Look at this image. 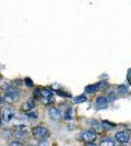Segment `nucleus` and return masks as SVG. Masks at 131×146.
I'll list each match as a JSON object with an SVG mask.
<instances>
[{"label": "nucleus", "instance_id": "19", "mask_svg": "<svg viewBox=\"0 0 131 146\" xmlns=\"http://www.w3.org/2000/svg\"><path fill=\"white\" fill-rule=\"evenodd\" d=\"M9 146H23L20 142H17V141H13V142H11L10 144H9Z\"/></svg>", "mask_w": 131, "mask_h": 146}, {"label": "nucleus", "instance_id": "23", "mask_svg": "<svg viewBox=\"0 0 131 146\" xmlns=\"http://www.w3.org/2000/svg\"><path fill=\"white\" fill-rule=\"evenodd\" d=\"M29 146H33V145H29Z\"/></svg>", "mask_w": 131, "mask_h": 146}, {"label": "nucleus", "instance_id": "24", "mask_svg": "<svg viewBox=\"0 0 131 146\" xmlns=\"http://www.w3.org/2000/svg\"><path fill=\"white\" fill-rule=\"evenodd\" d=\"M0 100H1V98H0Z\"/></svg>", "mask_w": 131, "mask_h": 146}, {"label": "nucleus", "instance_id": "20", "mask_svg": "<svg viewBox=\"0 0 131 146\" xmlns=\"http://www.w3.org/2000/svg\"><path fill=\"white\" fill-rule=\"evenodd\" d=\"M115 97H116V94H115L114 92H112V93H110V95H109V97H108V99H107V100L112 102V100H114V99H115Z\"/></svg>", "mask_w": 131, "mask_h": 146}, {"label": "nucleus", "instance_id": "16", "mask_svg": "<svg viewBox=\"0 0 131 146\" xmlns=\"http://www.w3.org/2000/svg\"><path fill=\"white\" fill-rule=\"evenodd\" d=\"M103 127H104V129L105 130H110V129L114 128V124H112V123H108L107 121H103Z\"/></svg>", "mask_w": 131, "mask_h": 146}, {"label": "nucleus", "instance_id": "10", "mask_svg": "<svg viewBox=\"0 0 131 146\" xmlns=\"http://www.w3.org/2000/svg\"><path fill=\"white\" fill-rule=\"evenodd\" d=\"M26 135H27V132L25 131L24 129L22 130L21 128H19L15 132H14V136H15V137H18V139H25V137H26Z\"/></svg>", "mask_w": 131, "mask_h": 146}, {"label": "nucleus", "instance_id": "14", "mask_svg": "<svg viewBox=\"0 0 131 146\" xmlns=\"http://www.w3.org/2000/svg\"><path fill=\"white\" fill-rule=\"evenodd\" d=\"M128 93V88H127V86L125 85H119L118 86V94L120 95H126Z\"/></svg>", "mask_w": 131, "mask_h": 146}, {"label": "nucleus", "instance_id": "15", "mask_svg": "<svg viewBox=\"0 0 131 146\" xmlns=\"http://www.w3.org/2000/svg\"><path fill=\"white\" fill-rule=\"evenodd\" d=\"M72 118H73V111H72V109H68L67 112L65 113V119L66 120H71Z\"/></svg>", "mask_w": 131, "mask_h": 146}, {"label": "nucleus", "instance_id": "2", "mask_svg": "<svg viewBox=\"0 0 131 146\" xmlns=\"http://www.w3.org/2000/svg\"><path fill=\"white\" fill-rule=\"evenodd\" d=\"M19 98V92L15 90H8L7 93L5 94V96L2 97V102L6 104H12L13 102H15Z\"/></svg>", "mask_w": 131, "mask_h": 146}, {"label": "nucleus", "instance_id": "4", "mask_svg": "<svg viewBox=\"0 0 131 146\" xmlns=\"http://www.w3.org/2000/svg\"><path fill=\"white\" fill-rule=\"evenodd\" d=\"M82 139H83V141H85L86 143H93L95 139H96V133L94 131H92V130L84 131L82 133Z\"/></svg>", "mask_w": 131, "mask_h": 146}, {"label": "nucleus", "instance_id": "1", "mask_svg": "<svg viewBox=\"0 0 131 146\" xmlns=\"http://www.w3.org/2000/svg\"><path fill=\"white\" fill-rule=\"evenodd\" d=\"M32 133H33V136L34 139H36L37 141H44L46 140L48 136H49V131L48 129H46L45 127H41V125H37L35 128H33L32 130Z\"/></svg>", "mask_w": 131, "mask_h": 146}, {"label": "nucleus", "instance_id": "22", "mask_svg": "<svg viewBox=\"0 0 131 146\" xmlns=\"http://www.w3.org/2000/svg\"><path fill=\"white\" fill-rule=\"evenodd\" d=\"M85 146H97L96 144H94V143H86Z\"/></svg>", "mask_w": 131, "mask_h": 146}, {"label": "nucleus", "instance_id": "21", "mask_svg": "<svg viewBox=\"0 0 131 146\" xmlns=\"http://www.w3.org/2000/svg\"><path fill=\"white\" fill-rule=\"evenodd\" d=\"M130 74H131V70L129 69V70H128V74H127V76H128V82H129V83H130Z\"/></svg>", "mask_w": 131, "mask_h": 146}, {"label": "nucleus", "instance_id": "5", "mask_svg": "<svg viewBox=\"0 0 131 146\" xmlns=\"http://www.w3.org/2000/svg\"><path fill=\"white\" fill-rule=\"evenodd\" d=\"M13 117H14V112H13L12 109H10V108H5V109H2L1 118H2L3 121H6V122L10 121Z\"/></svg>", "mask_w": 131, "mask_h": 146}, {"label": "nucleus", "instance_id": "18", "mask_svg": "<svg viewBox=\"0 0 131 146\" xmlns=\"http://www.w3.org/2000/svg\"><path fill=\"white\" fill-rule=\"evenodd\" d=\"M25 84H26V86L31 87V86H33V82H32V80H30L29 78H26V79H25Z\"/></svg>", "mask_w": 131, "mask_h": 146}, {"label": "nucleus", "instance_id": "13", "mask_svg": "<svg viewBox=\"0 0 131 146\" xmlns=\"http://www.w3.org/2000/svg\"><path fill=\"white\" fill-rule=\"evenodd\" d=\"M85 102H86V97H85V96H83V95L75 97L74 100H73V103L74 104H81V103H85Z\"/></svg>", "mask_w": 131, "mask_h": 146}, {"label": "nucleus", "instance_id": "17", "mask_svg": "<svg viewBox=\"0 0 131 146\" xmlns=\"http://www.w3.org/2000/svg\"><path fill=\"white\" fill-rule=\"evenodd\" d=\"M38 146H49V143L47 140H44V141H39V144Z\"/></svg>", "mask_w": 131, "mask_h": 146}, {"label": "nucleus", "instance_id": "11", "mask_svg": "<svg viewBox=\"0 0 131 146\" xmlns=\"http://www.w3.org/2000/svg\"><path fill=\"white\" fill-rule=\"evenodd\" d=\"M39 95L42 96V98L50 99V98H53V92L49 90H43V91H39Z\"/></svg>", "mask_w": 131, "mask_h": 146}, {"label": "nucleus", "instance_id": "8", "mask_svg": "<svg viewBox=\"0 0 131 146\" xmlns=\"http://www.w3.org/2000/svg\"><path fill=\"white\" fill-rule=\"evenodd\" d=\"M49 116L51 117L53 120H59L61 118V112H60V110L57 109V108H50Z\"/></svg>", "mask_w": 131, "mask_h": 146}, {"label": "nucleus", "instance_id": "9", "mask_svg": "<svg viewBox=\"0 0 131 146\" xmlns=\"http://www.w3.org/2000/svg\"><path fill=\"white\" fill-rule=\"evenodd\" d=\"M34 107H35L34 100H26V102L22 105V110H23V111H30V110H32Z\"/></svg>", "mask_w": 131, "mask_h": 146}, {"label": "nucleus", "instance_id": "7", "mask_svg": "<svg viewBox=\"0 0 131 146\" xmlns=\"http://www.w3.org/2000/svg\"><path fill=\"white\" fill-rule=\"evenodd\" d=\"M116 140L118 141L119 143H127L130 140V135H129L128 132L121 131V132H118L116 134Z\"/></svg>", "mask_w": 131, "mask_h": 146}, {"label": "nucleus", "instance_id": "12", "mask_svg": "<svg viewBox=\"0 0 131 146\" xmlns=\"http://www.w3.org/2000/svg\"><path fill=\"white\" fill-rule=\"evenodd\" d=\"M100 146H115V142L110 139H104L100 141Z\"/></svg>", "mask_w": 131, "mask_h": 146}, {"label": "nucleus", "instance_id": "3", "mask_svg": "<svg viewBox=\"0 0 131 146\" xmlns=\"http://www.w3.org/2000/svg\"><path fill=\"white\" fill-rule=\"evenodd\" d=\"M106 85H107L106 82H100V83L94 84V85L85 86L84 91L86 92V93H90V94H93V93L97 92L98 90H103V88H105V87H106Z\"/></svg>", "mask_w": 131, "mask_h": 146}, {"label": "nucleus", "instance_id": "6", "mask_svg": "<svg viewBox=\"0 0 131 146\" xmlns=\"http://www.w3.org/2000/svg\"><path fill=\"white\" fill-rule=\"evenodd\" d=\"M107 106H108V100L106 97L100 96L96 99V103H95L96 109H105V108H107Z\"/></svg>", "mask_w": 131, "mask_h": 146}]
</instances>
